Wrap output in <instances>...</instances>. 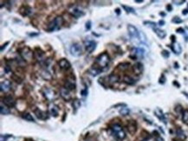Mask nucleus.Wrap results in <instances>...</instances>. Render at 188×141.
<instances>
[{"instance_id": "1", "label": "nucleus", "mask_w": 188, "mask_h": 141, "mask_svg": "<svg viewBox=\"0 0 188 141\" xmlns=\"http://www.w3.org/2000/svg\"><path fill=\"white\" fill-rule=\"evenodd\" d=\"M111 133L113 136L118 139H124L125 137H126V133H125L124 130L121 126V125L119 124H115L112 125Z\"/></svg>"}, {"instance_id": "2", "label": "nucleus", "mask_w": 188, "mask_h": 141, "mask_svg": "<svg viewBox=\"0 0 188 141\" xmlns=\"http://www.w3.org/2000/svg\"><path fill=\"white\" fill-rule=\"evenodd\" d=\"M62 25H63V19H62V17L58 16L50 24L49 27H48V31L50 32L54 31L55 30H57L60 28Z\"/></svg>"}, {"instance_id": "3", "label": "nucleus", "mask_w": 188, "mask_h": 141, "mask_svg": "<svg viewBox=\"0 0 188 141\" xmlns=\"http://www.w3.org/2000/svg\"><path fill=\"white\" fill-rule=\"evenodd\" d=\"M110 61L109 55L107 52H103L100 54L99 56L96 58V63L99 65L100 67H106L107 66L108 63Z\"/></svg>"}, {"instance_id": "4", "label": "nucleus", "mask_w": 188, "mask_h": 141, "mask_svg": "<svg viewBox=\"0 0 188 141\" xmlns=\"http://www.w3.org/2000/svg\"><path fill=\"white\" fill-rule=\"evenodd\" d=\"M21 56H22V58L24 60L31 61L33 58V52H32V51L29 47H24L21 51Z\"/></svg>"}, {"instance_id": "5", "label": "nucleus", "mask_w": 188, "mask_h": 141, "mask_svg": "<svg viewBox=\"0 0 188 141\" xmlns=\"http://www.w3.org/2000/svg\"><path fill=\"white\" fill-rule=\"evenodd\" d=\"M70 54L74 57H79L82 55V46H81L79 44H73L72 46H70Z\"/></svg>"}, {"instance_id": "6", "label": "nucleus", "mask_w": 188, "mask_h": 141, "mask_svg": "<svg viewBox=\"0 0 188 141\" xmlns=\"http://www.w3.org/2000/svg\"><path fill=\"white\" fill-rule=\"evenodd\" d=\"M127 31H128V34H129V36L132 38H134V39H139L140 38V32L135 26L129 25L127 26Z\"/></svg>"}, {"instance_id": "7", "label": "nucleus", "mask_w": 188, "mask_h": 141, "mask_svg": "<svg viewBox=\"0 0 188 141\" xmlns=\"http://www.w3.org/2000/svg\"><path fill=\"white\" fill-rule=\"evenodd\" d=\"M43 95L48 100L50 101H52L54 100L55 98H56V94L55 91H53L52 89H50V88H43Z\"/></svg>"}, {"instance_id": "8", "label": "nucleus", "mask_w": 188, "mask_h": 141, "mask_svg": "<svg viewBox=\"0 0 188 141\" xmlns=\"http://www.w3.org/2000/svg\"><path fill=\"white\" fill-rule=\"evenodd\" d=\"M70 13L72 15L73 17H76V19H79V17L84 16L85 15L84 11H82L79 8H77V7H73V8L70 9Z\"/></svg>"}, {"instance_id": "9", "label": "nucleus", "mask_w": 188, "mask_h": 141, "mask_svg": "<svg viewBox=\"0 0 188 141\" xmlns=\"http://www.w3.org/2000/svg\"><path fill=\"white\" fill-rule=\"evenodd\" d=\"M60 95H61V97L66 101H70V100H71V98H72L70 92L65 87H62L60 89Z\"/></svg>"}, {"instance_id": "10", "label": "nucleus", "mask_w": 188, "mask_h": 141, "mask_svg": "<svg viewBox=\"0 0 188 141\" xmlns=\"http://www.w3.org/2000/svg\"><path fill=\"white\" fill-rule=\"evenodd\" d=\"M3 103L4 104V106H6L7 107H13L15 106V100L12 96L11 95H7L3 98Z\"/></svg>"}, {"instance_id": "11", "label": "nucleus", "mask_w": 188, "mask_h": 141, "mask_svg": "<svg viewBox=\"0 0 188 141\" xmlns=\"http://www.w3.org/2000/svg\"><path fill=\"white\" fill-rule=\"evenodd\" d=\"M127 127V131H129V133L134 134V133H136V131H137V124H136L135 121H133V120L132 121H128Z\"/></svg>"}, {"instance_id": "12", "label": "nucleus", "mask_w": 188, "mask_h": 141, "mask_svg": "<svg viewBox=\"0 0 188 141\" xmlns=\"http://www.w3.org/2000/svg\"><path fill=\"white\" fill-rule=\"evenodd\" d=\"M58 65H59V67H60L61 69H62V70H65V71L68 70V69H70V66H71L70 63L68 62L67 59H65V58L61 59V60L58 62Z\"/></svg>"}, {"instance_id": "13", "label": "nucleus", "mask_w": 188, "mask_h": 141, "mask_svg": "<svg viewBox=\"0 0 188 141\" xmlns=\"http://www.w3.org/2000/svg\"><path fill=\"white\" fill-rule=\"evenodd\" d=\"M95 47H96V43L93 40H90L86 43V51L88 53H92L95 51Z\"/></svg>"}, {"instance_id": "14", "label": "nucleus", "mask_w": 188, "mask_h": 141, "mask_svg": "<svg viewBox=\"0 0 188 141\" xmlns=\"http://www.w3.org/2000/svg\"><path fill=\"white\" fill-rule=\"evenodd\" d=\"M19 12L23 17L29 16V14L32 13V9L31 7H29V6H24V5H23V6H22V7L20 8Z\"/></svg>"}, {"instance_id": "15", "label": "nucleus", "mask_w": 188, "mask_h": 141, "mask_svg": "<svg viewBox=\"0 0 188 141\" xmlns=\"http://www.w3.org/2000/svg\"><path fill=\"white\" fill-rule=\"evenodd\" d=\"M133 53L134 54V58H142L144 57V50H142L141 48H134L133 50Z\"/></svg>"}, {"instance_id": "16", "label": "nucleus", "mask_w": 188, "mask_h": 141, "mask_svg": "<svg viewBox=\"0 0 188 141\" xmlns=\"http://www.w3.org/2000/svg\"><path fill=\"white\" fill-rule=\"evenodd\" d=\"M34 113H35V115L37 116V118H38L39 119H47V116H46L47 114L44 112H43L42 110H40L39 108L35 109Z\"/></svg>"}, {"instance_id": "17", "label": "nucleus", "mask_w": 188, "mask_h": 141, "mask_svg": "<svg viewBox=\"0 0 188 141\" xmlns=\"http://www.w3.org/2000/svg\"><path fill=\"white\" fill-rule=\"evenodd\" d=\"M65 88L68 89V91H73L76 89V84H75V80L73 79H68L65 82Z\"/></svg>"}, {"instance_id": "18", "label": "nucleus", "mask_w": 188, "mask_h": 141, "mask_svg": "<svg viewBox=\"0 0 188 141\" xmlns=\"http://www.w3.org/2000/svg\"><path fill=\"white\" fill-rule=\"evenodd\" d=\"M143 65L141 63H136L133 66V71L135 74H141L143 71Z\"/></svg>"}, {"instance_id": "19", "label": "nucleus", "mask_w": 188, "mask_h": 141, "mask_svg": "<svg viewBox=\"0 0 188 141\" xmlns=\"http://www.w3.org/2000/svg\"><path fill=\"white\" fill-rule=\"evenodd\" d=\"M119 80H120V77H119L117 74L112 73L107 77V82H109L110 84L117 83V82H119Z\"/></svg>"}, {"instance_id": "20", "label": "nucleus", "mask_w": 188, "mask_h": 141, "mask_svg": "<svg viewBox=\"0 0 188 141\" xmlns=\"http://www.w3.org/2000/svg\"><path fill=\"white\" fill-rule=\"evenodd\" d=\"M11 89V81L10 80H4L1 83V91L3 92H7Z\"/></svg>"}, {"instance_id": "21", "label": "nucleus", "mask_w": 188, "mask_h": 141, "mask_svg": "<svg viewBox=\"0 0 188 141\" xmlns=\"http://www.w3.org/2000/svg\"><path fill=\"white\" fill-rule=\"evenodd\" d=\"M154 31L155 33L157 34V36L159 37L160 38H161V39H163V38H166V32L165 31H163V30H160V29H158V28H155L154 29Z\"/></svg>"}, {"instance_id": "22", "label": "nucleus", "mask_w": 188, "mask_h": 141, "mask_svg": "<svg viewBox=\"0 0 188 141\" xmlns=\"http://www.w3.org/2000/svg\"><path fill=\"white\" fill-rule=\"evenodd\" d=\"M50 113L51 116L54 117H57L58 116V108L56 107L55 104H52V106H50Z\"/></svg>"}, {"instance_id": "23", "label": "nucleus", "mask_w": 188, "mask_h": 141, "mask_svg": "<svg viewBox=\"0 0 188 141\" xmlns=\"http://www.w3.org/2000/svg\"><path fill=\"white\" fill-rule=\"evenodd\" d=\"M171 47V49L172 50V52H174L175 54H180L181 52V47L179 44H172V46H170Z\"/></svg>"}, {"instance_id": "24", "label": "nucleus", "mask_w": 188, "mask_h": 141, "mask_svg": "<svg viewBox=\"0 0 188 141\" xmlns=\"http://www.w3.org/2000/svg\"><path fill=\"white\" fill-rule=\"evenodd\" d=\"M123 82L126 83L127 85H133V84L135 83V80H134L132 77L126 75V76H124L123 78Z\"/></svg>"}, {"instance_id": "25", "label": "nucleus", "mask_w": 188, "mask_h": 141, "mask_svg": "<svg viewBox=\"0 0 188 141\" xmlns=\"http://www.w3.org/2000/svg\"><path fill=\"white\" fill-rule=\"evenodd\" d=\"M155 114H156V116L160 119V120L164 121V123H165V124H166V122L165 116H164L163 112H162V111H161L160 109H156V110H155Z\"/></svg>"}, {"instance_id": "26", "label": "nucleus", "mask_w": 188, "mask_h": 141, "mask_svg": "<svg viewBox=\"0 0 188 141\" xmlns=\"http://www.w3.org/2000/svg\"><path fill=\"white\" fill-rule=\"evenodd\" d=\"M88 72L90 73L92 76H97L98 74L101 72V69L99 68H96V67H92L91 69H89L88 70Z\"/></svg>"}, {"instance_id": "27", "label": "nucleus", "mask_w": 188, "mask_h": 141, "mask_svg": "<svg viewBox=\"0 0 188 141\" xmlns=\"http://www.w3.org/2000/svg\"><path fill=\"white\" fill-rule=\"evenodd\" d=\"M42 77L44 79H46V80H50L52 79V76H51V74H50L49 71H42Z\"/></svg>"}, {"instance_id": "28", "label": "nucleus", "mask_w": 188, "mask_h": 141, "mask_svg": "<svg viewBox=\"0 0 188 141\" xmlns=\"http://www.w3.org/2000/svg\"><path fill=\"white\" fill-rule=\"evenodd\" d=\"M182 120L185 124L188 125V110H184L183 113H182Z\"/></svg>"}, {"instance_id": "29", "label": "nucleus", "mask_w": 188, "mask_h": 141, "mask_svg": "<svg viewBox=\"0 0 188 141\" xmlns=\"http://www.w3.org/2000/svg\"><path fill=\"white\" fill-rule=\"evenodd\" d=\"M23 119H24L25 120L29 121V122H35L34 118L32 117V115L29 114V113H24V114L23 115Z\"/></svg>"}, {"instance_id": "30", "label": "nucleus", "mask_w": 188, "mask_h": 141, "mask_svg": "<svg viewBox=\"0 0 188 141\" xmlns=\"http://www.w3.org/2000/svg\"><path fill=\"white\" fill-rule=\"evenodd\" d=\"M176 133H177V137L179 139H186V134H185V133L181 130V129H178L177 131H176Z\"/></svg>"}, {"instance_id": "31", "label": "nucleus", "mask_w": 188, "mask_h": 141, "mask_svg": "<svg viewBox=\"0 0 188 141\" xmlns=\"http://www.w3.org/2000/svg\"><path fill=\"white\" fill-rule=\"evenodd\" d=\"M130 66L129 63H122V64H120L118 65V68L121 71H126L127 69H128Z\"/></svg>"}, {"instance_id": "32", "label": "nucleus", "mask_w": 188, "mask_h": 141, "mask_svg": "<svg viewBox=\"0 0 188 141\" xmlns=\"http://www.w3.org/2000/svg\"><path fill=\"white\" fill-rule=\"evenodd\" d=\"M0 112H1L2 115H7L10 113V110L8 108L4 107V106H1V107H0Z\"/></svg>"}, {"instance_id": "33", "label": "nucleus", "mask_w": 188, "mask_h": 141, "mask_svg": "<svg viewBox=\"0 0 188 141\" xmlns=\"http://www.w3.org/2000/svg\"><path fill=\"white\" fill-rule=\"evenodd\" d=\"M129 112H130V110L127 107H123L120 110V113L122 116H127L129 114Z\"/></svg>"}, {"instance_id": "34", "label": "nucleus", "mask_w": 188, "mask_h": 141, "mask_svg": "<svg viewBox=\"0 0 188 141\" xmlns=\"http://www.w3.org/2000/svg\"><path fill=\"white\" fill-rule=\"evenodd\" d=\"M81 106V102L78 99H76L73 102V107L75 108V110H77Z\"/></svg>"}, {"instance_id": "35", "label": "nucleus", "mask_w": 188, "mask_h": 141, "mask_svg": "<svg viewBox=\"0 0 188 141\" xmlns=\"http://www.w3.org/2000/svg\"><path fill=\"white\" fill-rule=\"evenodd\" d=\"M144 25H147V26H150V27H152L153 29L156 28V25H157L155 23H154V22H149V21H146V22H144Z\"/></svg>"}, {"instance_id": "36", "label": "nucleus", "mask_w": 188, "mask_h": 141, "mask_svg": "<svg viewBox=\"0 0 188 141\" xmlns=\"http://www.w3.org/2000/svg\"><path fill=\"white\" fill-rule=\"evenodd\" d=\"M175 111H176V112H177V113H179V114H181V115H182V113H183V112H184V110L182 109L181 106H176Z\"/></svg>"}, {"instance_id": "37", "label": "nucleus", "mask_w": 188, "mask_h": 141, "mask_svg": "<svg viewBox=\"0 0 188 141\" xmlns=\"http://www.w3.org/2000/svg\"><path fill=\"white\" fill-rule=\"evenodd\" d=\"M122 7H123L125 10H126L127 12H132V13H134V10L133 8L131 7H128V6H126V5H122Z\"/></svg>"}, {"instance_id": "38", "label": "nucleus", "mask_w": 188, "mask_h": 141, "mask_svg": "<svg viewBox=\"0 0 188 141\" xmlns=\"http://www.w3.org/2000/svg\"><path fill=\"white\" fill-rule=\"evenodd\" d=\"M172 21V23H175V24H180L182 22V20L179 17H174Z\"/></svg>"}, {"instance_id": "39", "label": "nucleus", "mask_w": 188, "mask_h": 141, "mask_svg": "<svg viewBox=\"0 0 188 141\" xmlns=\"http://www.w3.org/2000/svg\"><path fill=\"white\" fill-rule=\"evenodd\" d=\"M162 55H163L164 58H168L169 55H170V53L167 52V51H163V52H162Z\"/></svg>"}, {"instance_id": "40", "label": "nucleus", "mask_w": 188, "mask_h": 141, "mask_svg": "<svg viewBox=\"0 0 188 141\" xmlns=\"http://www.w3.org/2000/svg\"><path fill=\"white\" fill-rule=\"evenodd\" d=\"M9 137H10L9 135H5V136L4 135H1V141H6Z\"/></svg>"}, {"instance_id": "41", "label": "nucleus", "mask_w": 188, "mask_h": 141, "mask_svg": "<svg viewBox=\"0 0 188 141\" xmlns=\"http://www.w3.org/2000/svg\"><path fill=\"white\" fill-rule=\"evenodd\" d=\"M90 28H91V21H88V22L86 23V29L90 30Z\"/></svg>"}, {"instance_id": "42", "label": "nucleus", "mask_w": 188, "mask_h": 141, "mask_svg": "<svg viewBox=\"0 0 188 141\" xmlns=\"http://www.w3.org/2000/svg\"><path fill=\"white\" fill-rule=\"evenodd\" d=\"M166 82V78L164 77V75H162V76H161V78L160 79V84H164Z\"/></svg>"}, {"instance_id": "43", "label": "nucleus", "mask_w": 188, "mask_h": 141, "mask_svg": "<svg viewBox=\"0 0 188 141\" xmlns=\"http://www.w3.org/2000/svg\"><path fill=\"white\" fill-rule=\"evenodd\" d=\"M166 10H167L168 11H172V5H171V4H167V5H166Z\"/></svg>"}, {"instance_id": "44", "label": "nucleus", "mask_w": 188, "mask_h": 141, "mask_svg": "<svg viewBox=\"0 0 188 141\" xmlns=\"http://www.w3.org/2000/svg\"><path fill=\"white\" fill-rule=\"evenodd\" d=\"M174 4H184L185 1H184V0H183V1H174Z\"/></svg>"}, {"instance_id": "45", "label": "nucleus", "mask_w": 188, "mask_h": 141, "mask_svg": "<svg viewBox=\"0 0 188 141\" xmlns=\"http://www.w3.org/2000/svg\"><path fill=\"white\" fill-rule=\"evenodd\" d=\"M8 44H9V42H6V43H5L4 44H3V46L1 47V52H3V51H4V49L5 47H6V46H7Z\"/></svg>"}, {"instance_id": "46", "label": "nucleus", "mask_w": 188, "mask_h": 141, "mask_svg": "<svg viewBox=\"0 0 188 141\" xmlns=\"http://www.w3.org/2000/svg\"><path fill=\"white\" fill-rule=\"evenodd\" d=\"M177 32H179V33H184L185 31L182 28H180V29H178L177 30Z\"/></svg>"}, {"instance_id": "47", "label": "nucleus", "mask_w": 188, "mask_h": 141, "mask_svg": "<svg viewBox=\"0 0 188 141\" xmlns=\"http://www.w3.org/2000/svg\"><path fill=\"white\" fill-rule=\"evenodd\" d=\"M87 93H88V92H87V90H83V91L82 92V96H86V95H87Z\"/></svg>"}, {"instance_id": "48", "label": "nucleus", "mask_w": 188, "mask_h": 141, "mask_svg": "<svg viewBox=\"0 0 188 141\" xmlns=\"http://www.w3.org/2000/svg\"><path fill=\"white\" fill-rule=\"evenodd\" d=\"M86 141H97V140H95L94 138H88V139H86Z\"/></svg>"}, {"instance_id": "49", "label": "nucleus", "mask_w": 188, "mask_h": 141, "mask_svg": "<svg viewBox=\"0 0 188 141\" xmlns=\"http://www.w3.org/2000/svg\"><path fill=\"white\" fill-rule=\"evenodd\" d=\"M182 13H183V15H186L188 14V9H185V10L182 11Z\"/></svg>"}, {"instance_id": "50", "label": "nucleus", "mask_w": 188, "mask_h": 141, "mask_svg": "<svg viewBox=\"0 0 188 141\" xmlns=\"http://www.w3.org/2000/svg\"><path fill=\"white\" fill-rule=\"evenodd\" d=\"M156 141H164V139H163L161 137L158 136V137H157V139H156Z\"/></svg>"}, {"instance_id": "51", "label": "nucleus", "mask_w": 188, "mask_h": 141, "mask_svg": "<svg viewBox=\"0 0 188 141\" xmlns=\"http://www.w3.org/2000/svg\"><path fill=\"white\" fill-rule=\"evenodd\" d=\"M159 25H161V26H162V25H165V21H163V20H160V22H159Z\"/></svg>"}, {"instance_id": "52", "label": "nucleus", "mask_w": 188, "mask_h": 141, "mask_svg": "<svg viewBox=\"0 0 188 141\" xmlns=\"http://www.w3.org/2000/svg\"><path fill=\"white\" fill-rule=\"evenodd\" d=\"M171 38H172V42H174H174H175V36H172V37H171Z\"/></svg>"}, {"instance_id": "53", "label": "nucleus", "mask_w": 188, "mask_h": 141, "mask_svg": "<svg viewBox=\"0 0 188 141\" xmlns=\"http://www.w3.org/2000/svg\"><path fill=\"white\" fill-rule=\"evenodd\" d=\"M115 11H116V13H117L118 15L120 14V9H116L115 10Z\"/></svg>"}, {"instance_id": "54", "label": "nucleus", "mask_w": 188, "mask_h": 141, "mask_svg": "<svg viewBox=\"0 0 188 141\" xmlns=\"http://www.w3.org/2000/svg\"><path fill=\"white\" fill-rule=\"evenodd\" d=\"M135 2H136V3H142V2H143V0H136Z\"/></svg>"}, {"instance_id": "55", "label": "nucleus", "mask_w": 188, "mask_h": 141, "mask_svg": "<svg viewBox=\"0 0 188 141\" xmlns=\"http://www.w3.org/2000/svg\"><path fill=\"white\" fill-rule=\"evenodd\" d=\"M160 15H161V16H165L166 14H165V13H163V12H161V13H160Z\"/></svg>"}, {"instance_id": "56", "label": "nucleus", "mask_w": 188, "mask_h": 141, "mask_svg": "<svg viewBox=\"0 0 188 141\" xmlns=\"http://www.w3.org/2000/svg\"><path fill=\"white\" fill-rule=\"evenodd\" d=\"M142 141H148L147 139H144V140H142Z\"/></svg>"}, {"instance_id": "57", "label": "nucleus", "mask_w": 188, "mask_h": 141, "mask_svg": "<svg viewBox=\"0 0 188 141\" xmlns=\"http://www.w3.org/2000/svg\"><path fill=\"white\" fill-rule=\"evenodd\" d=\"M174 141H178V140H174Z\"/></svg>"}]
</instances>
